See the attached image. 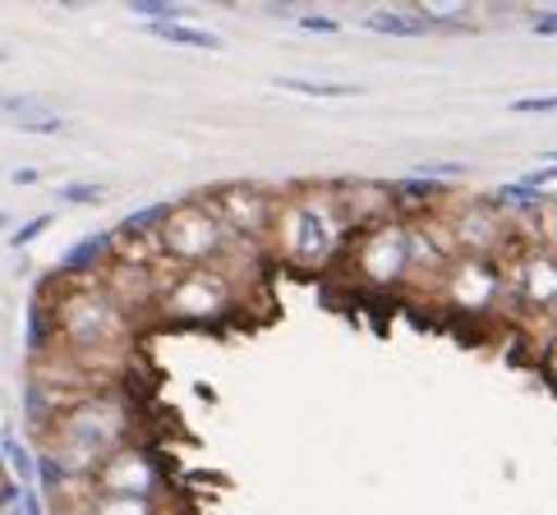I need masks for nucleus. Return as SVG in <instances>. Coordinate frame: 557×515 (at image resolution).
I'll return each instance as SVG.
<instances>
[{
    "mask_svg": "<svg viewBox=\"0 0 557 515\" xmlns=\"http://www.w3.org/2000/svg\"><path fill=\"white\" fill-rule=\"evenodd\" d=\"M134 428V414L121 395H102V391H88L70 401L65 410H55V424H51V451H47V474L55 479H92V469L107 461L115 447L134 442L129 438Z\"/></svg>",
    "mask_w": 557,
    "mask_h": 515,
    "instance_id": "nucleus-1",
    "label": "nucleus"
},
{
    "mask_svg": "<svg viewBox=\"0 0 557 515\" xmlns=\"http://www.w3.org/2000/svg\"><path fill=\"white\" fill-rule=\"evenodd\" d=\"M350 235V222L342 212V198L336 189H305V193H286L276 203L272 216V249L282 263L313 272V267H327L336 253H342Z\"/></svg>",
    "mask_w": 557,
    "mask_h": 515,
    "instance_id": "nucleus-2",
    "label": "nucleus"
},
{
    "mask_svg": "<svg viewBox=\"0 0 557 515\" xmlns=\"http://www.w3.org/2000/svg\"><path fill=\"white\" fill-rule=\"evenodd\" d=\"M55 336H61V346L74 354L78 364L92 368L97 360H107V354H115L125 346L129 313L111 294L107 281L88 276V281H78L65 300L55 304Z\"/></svg>",
    "mask_w": 557,
    "mask_h": 515,
    "instance_id": "nucleus-3",
    "label": "nucleus"
},
{
    "mask_svg": "<svg viewBox=\"0 0 557 515\" xmlns=\"http://www.w3.org/2000/svg\"><path fill=\"white\" fill-rule=\"evenodd\" d=\"M235 244H240V235L226 230V222L212 212L208 198L171 208L166 222L157 226V249L181 267H216Z\"/></svg>",
    "mask_w": 557,
    "mask_h": 515,
    "instance_id": "nucleus-4",
    "label": "nucleus"
},
{
    "mask_svg": "<svg viewBox=\"0 0 557 515\" xmlns=\"http://www.w3.org/2000/svg\"><path fill=\"white\" fill-rule=\"evenodd\" d=\"M240 304V286H231L216 267H181L157 294V313L166 323H222Z\"/></svg>",
    "mask_w": 557,
    "mask_h": 515,
    "instance_id": "nucleus-5",
    "label": "nucleus"
},
{
    "mask_svg": "<svg viewBox=\"0 0 557 515\" xmlns=\"http://www.w3.org/2000/svg\"><path fill=\"white\" fill-rule=\"evenodd\" d=\"M433 294L461 318H488V313H497L511 300L507 263L503 258H451Z\"/></svg>",
    "mask_w": 557,
    "mask_h": 515,
    "instance_id": "nucleus-6",
    "label": "nucleus"
},
{
    "mask_svg": "<svg viewBox=\"0 0 557 515\" xmlns=\"http://www.w3.org/2000/svg\"><path fill=\"white\" fill-rule=\"evenodd\" d=\"M88 492H102V498H138V502H166V492H171V479H166V469L162 461L148 451V447H138V442H125V447H115L102 465L92 469V479H88Z\"/></svg>",
    "mask_w": 557,
    "mask_h": 515,
    "instance_id": "nucleus-7",
    "label": "nucleus"
},
{
    "mask_svg": "<svg viewBox=\"0 0 557 515\" xmlns=\"http://www.w3.org/2000/svg\"><path fill=\"white\" fill-rule=\"evenodd\" d=\"M355 276H360L369 290H401V286H410L406 216H387V222L360 230V240H355Z\"/></svg>",
    "mask_w": 557,
    "mask_h": 515,
    "instance_id": "nucleus-8",
    "label": "nucleus"
},
{
    "mask_svg": "<svg viewBox=\"0 0 557 515\" xmlns=\"http://www.w3.org/2000/svg\"><path fill=\"white\" fill-rule=\"evenodd\" d=\"M507 294L525 318L557 323V249L525 244L507 267Z\"/></svg>",
    "mask_w": 557,
    "mask_h": 515,
    "instance_id": "nucleus-9",
    "label": "nucleus"
},
{
    "mask_svg": "<svg viewBox=\"0 0 557 515\" xmlns=\"http://www.w3.org/2000/svg\"><path fill=\"white\" fill-rule=\"evenodd\" d=\"M451 230L456 258H497L511 244V216H503L493 208V198H466V203H451V212L443 216Z\"/></svg>",
    "mask_w": 557,
    "mask_h": 515,
    "instance_id": "nucleus-10",
    "label": "nucleus"
},
{
    "mask_svg": "<svg viewBox=\"0 0 557 515\" xmlns=\"http://www.w3.org/2000/svg\"><path fill=\"white\" fill-rule=\"evenodd\" d=\"M208 203L226 222L231 235H240V240H249V244H268L272 240L276 198H268L263 189H253V185H226V189H216Z\"/></svg>",
    "mask_w": 557,
    "mask_h": 515,
    "instance_id": "nucleus-11",
    "label": "nucleus"
},
{
    "mask_svg": "<svg viewBox=\"0 0 557 515\" xmlns=\"http://www.w3.org/2000/svg\"><path fill=\"white\" fill-rule=\"evenodd\" d=\"M360 24L369 33H383V37H414V33L429 28L420 10H373V14L360 18Z\"/></svg>",
    "mask_w": 557,
    "mask_h": 515,
    "instance_id": "nucleus-12",
    "label": "nucleus"
},
{
    "mask_svg": "<svg viewBox=\"0 0 557 515\" xmlns=\"http://www.w3.org/2000/svg\"><path fill=\"white\" fill-rule=\"evenodd\" d=\"M84 515H171V506H166V502L102 498V492H88V498H84Z\"/></svg>",
    "mask_w": 557,
    "mask_h": 515,
    "instance_id": "nucleus-13",
    "label": "nucleus"
},
{
    "mask_svg": "<svg viewBox=\"0 0 557 515\" xmlns=\"http://www.w3.org/2000/svg\"><path fill=\"white\" fill-rule=\"evenodd\" d=\"M282 92H295V97H327V102H346V97H360L364 88L360 84H323V78H276Z\"/></svg>",
    "mask_w": 557,
    "mask_h": 515,
    "instance_id": "nucleus-14",
    "label": "nucleus"
},
{
    "mask_svg": "<svg viewBox=\"0 0 557 515\" xmlns=\"http://www.w3.org/2000/svg\"><path fill=\"white\" fill-rule=\"evenodd\" d=\"M157 37H166L175 47H194V51H222V37L208 33V28H194V24H148Z\"/></svg>",
    "mask_w": 557,
    "mask_h": 515,
    "instance_id": "nucleus-15",
    "label": "nucleus"
},
{
    "mask_svg": "<svg viewBox=\"0 0 557 515\" xmlns=\"http://www.w3.org/2000/svg\"><path fill=\"white\" fill-rule=\"evenodd\" d=\"M129 10L138 18H148V24H189V10L185 5H166V0H134Z\"/></svg>",
    "mask_w": 557,
    "mask_h": 515,
    "instance_id": "nucleus-16",
    "label": "nucleus"
},
{
    "mask_svg": "<svg viewBox=\"0 0 557 515\" xmlns=\"http://www.w3.org/2000/svg\"><path fill=\"white\" fill-rule=\"evenodd\" d=\"M111 244H115V240H107V235H102V240H97V235H92V240H84V244H74V253L65 258V267H70V272H84V267H97V263H102V258L111 253Z\"/></svg>",
    "mask_w": 557,
    "mask_h": 515,
    "instance_id": "nucleus-17",
    "label": "nucleus"
},
{
    "mask_svg": "<svg viewBox=\"0 0 557 515\" xmlns=\"http://www.w3.org/2000/svg\"><path fill=\"white\" fill-rule=\"evenodd\" d=\"M37 111H47L37 97H28V92H0V115H5L10 125H18V121H28V115H37Z\"/></svg>",
    "mask_w": 557,
    "mask_h": 515,
    "instance_id": "nucleus-18",
    "label": "nucleus"
},
{
    "mask_svg": "<svg viewBox=\"0 0 557 515\" xmlns=\"http://www.w3.org/2000/svg\"><path fill=\"white\" fill-rule=\"evenodd\" d=\"M61 193V203L70 208H102L107 203V189L102 185H65V189H55Z\"/></svg>",
    "mask_w": 557,
    "mask_h": 515,
    "instance_id": "nucleus-19",
    "label": "nucleus"
},
{
    "mask_svg": "<svg viewBox=\"0 0 557 515\" xmlns=\"http://www.w3.org/2000/svg\"><path fill=\"white\" fill-rule=\"evenodd\" d=\"M18 129H28V134H70L74 125L65 121V115H55V111H37V115H28V121H18Z\"/></svg>",
    "mask_w": 557,
    "mask_h": 515,
    "instance_id": "nucleus-20",
    "label": "nucleus"
},
{
    "mask_svg": "<svg viewBox=\"0 0 557 515\" xmlns=\"http://www.w3.org/2000/svg\"><path fill=\"white\" fill-rule=\"evenodd\" d=\"M557 111V92H540V97H516L511 115H548Z\"/></svg>",
    "mask_w": 557,
    "mask_h": 515,
    "instance_id": "nucleus-21",
    "label": "nucleus"
},
{
    "mask_svg": "<svg viewBox=\"0 0 557 515\" xmlns=\"http://www.w3.org/2000/svg\"><path fill=\"white\" fill-rule=\"evenodd\" d=\"M47 226H51V216H33V222H28L24 230H14L10 240H14V244H28V240H37V235H42Z\"/></svg>",
    "mask_w": 557,
    "mask_h": 515,
    "instance_id": "nucleus-22",
    "label": "nucleus"
},
{
    "mask_svg": "<svg viewBox=\"0 0 557 515\" xmlns=\"http://www.w3.org/2000/svg\"><path fill=\"white\" fill-rule=\"evenodd\" d=\"M300 28H309V33H336L342 24H336L332 14H300Z\"/></svg>",
    "mask_w": 557,
    "mask_h": 515,
    "instance_id": "nucleus-23",
    "label": "nucleus"
},
{
    "mask_svg": "<svg viewBox=\"0 0 557 515\" xmlns=\"http://www.w3.org/2000/svg\"><path fill=\"white\" fill-rule=\"evenodd\" d=\"M553 180H557V166H544V171H530L521 185L534 189V193H544V185H553Z\"/></svg>",
    "mask_w": 557,
    "mask_h": 515,
    "instance_id": "nucleus-24",
    "label": "nucleus"
},
{
    "mask_svg": "<svg viewBox=\"0 0 557 515\" xmlns=\"http://www.w3.org/2000/svg\"><path fill=\"white\" fill-rule=\"evenodd\" d=\"M540 360H544V373L557 382V327L548 331V341H544V354H540Z\"/></svg>",
    "mask_w": 557,
    "mask_h": 515,
    "instance_id": "nucleus-25",
    "label": "nucleus"
},
{
    "mask_svg": "<svg viewBox=\"0 0 557 515\" xmlns=\"http://www.w3.org/2000/svg\"><path fill=\"white\" fill-rule=\"evenodd\" d=\"M530 24H534V33H540V37H557V10H540Z\"/></svg>",
    "mask_w": 557,
    "mask_h": 515,
    "instance_id": "nucleus-26",
    "label": "nucleus"
},
{
    "mask_svg": "<svg viewBox=\"0 0 557 515\" xmlns=\"http://www.w3.org/2000/svg\"><path fill=\"white\" fill-rule=\"evenodd\" d=\"M10 180H14V185H37V180H42V171H33V166H18V171H10Z\"/></svg>",
    "mask_w": 557,
    "mask_h": 515,
    "instance_id": "nucleus-27",
    "label": "nucleus"
},
{
    "mask_svg": "<svg viewBox=\"0 0 557 515\" xmlns=\"http://www.w3.org/2000/svg\"><path fill=\"white\" fill-rule=\"evenodd\" d=\"M0 61H5V47H0Z\"/></svg>",
    "mask_w": 557,
    "mask_h": 515,
    "instance_id": "nucleus-28",
    "label": "nucleus"
},
{
    "mask_svg": "<svg viewBox=\"0 0 557 515\" xmlns=\"http://www.w3.org/2000/svg\"><path fill=\"white\" fill-rule=\"evenodd\" d=\"M553 216H557V203H553Z\"/></svg>",
    "mask_w": 557,
    "mask_h": 515,
    "instance_id": "nucleus-29",
    "label": "nucleus"
}]
</instances>
